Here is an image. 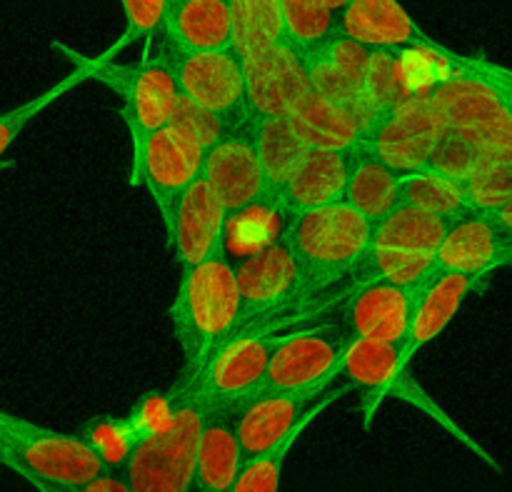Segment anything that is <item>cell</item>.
Here are the masks:
<instances>
[{
    "label": "cell",
    "mask_w": 512,
    "mask_h": 492,
    "mask_svg": "<svg viewBox=\"0 0 512 492\" xmlns=\"http://www.w3.org/2000/svg\"><path fill=\"white\" fill-rule=\"evenodd\" d=\"M338 25L340 33L368 50L395 55L413 50L455 55L443 43L430 38L400 0H348V5L338 13Z\"/></svg>",
    "instance_id": "16"
},
{
    "label": "cell",
    "mask_w": 512,
    "mask_h": 492,
    "mask_svg": "<svg viewBox=\"0 0 512 492\" xmlns=\"http://www.w3.org/2000/svg\"><path fill=\"white\" fill-rule=\"evenodd\" d=\"M340 370H343V378L360 393V418H363L365 430L373 428L383 400L395 398L428 415L435 425H440L450 438L468 448L475 458L483 460L490 470H495V473L503 470L500 460L493 453H488L485 445H480L463 425L455 423L450 413H445L443 405L410 375V368L400 360V345L350 338Z\"/></svg>",
    "instance_id": "3"
},
{
    "label": "cell",
    "mask_w": 512,
    "mask_h": 492,
    "mask_svg": "<svg viewBox=\"0 0 512 492\" xmlns=\"http://www.w3.org/2000/svg\"><path fill=\"white\" fill-rule=\"evenodd\" d=\"M123 10V33L110 48H105L98 58L113 60L115 53H120L128 45L138 40H150L153 35L163 33L165 15H168L170 0H118Z\"/></svg>",
    "instance_id": "35"
},
{
    "label": "cell",
    "mask_w": 512,
    "mask_h": 492,
    "mask_svg": "<svg viewBox=\"0 0 512 492\" xmlns=\"http://www.w3.org/2000/svg\"><path fill=\"white\" fill-rule=\"evenodd\" d=\"M353 390L355 388L348 380H345V385H340V388L328 390L323 398L315 400V403L310 405V410L303 415V420H300L278 445H273V448L265 450V453L253 455V458H245L233 492H280V480H283L285 463H288L290 453H293V448L298 445V440L308 433L310 425H313L330 405L338 403L340 398H345V395L353 393Z\"/></svg>",
    "instance_id": "27"
},
{
    "label": "cell",
    "mask_w": 512,
    "mask_h": 492,
    "mask_svg": "<svg viewBox=\"0 0 512 492\" xmlns=\"http://www.w3.org/2000/svg\"><path fill=\"white\" fill-rule=\"evenodd\" d=\"M245 78L250 115L293 118L295 110L313 93L308 58L283 38L245 58Z\"/></svg>",
    "instance_id": "15"
},
{
    "label": "cell",
    "mask_w": 512,
    "mask_h": 492,
    "mask_svg": "<svg viewBox=\"0 0 512 492\" xmlns=\"http://www.w3.org/2000/svg\"><path fill=\"white\" fill-rule=\"evenodd\" d=\"M160 35L178 50L235 48L233 0H170Z\"/></svg>",
    "instance_id": "23"
},
{
    "label": "cell",
    "mask_w": 512,
    "mask_h": 492,
    "mask_svg": "<svg viewBox=\"0 0 512 492\" xmlns=\"http://www.w3.org/2000/svg\"><path fill=\"white\" fill-rule=\"evenodd\" d=\"M243 463L245 455L235 433V410L215 408L200 440L198 490L233 492Z\"/></svg>",
    "instance_id": "26"
},
{
    "label": "cell",
    "mask_w": 512,
    "mask_h": 492,
    "mask_svg": "<svg viewBox=\"0 0 512 492\" xmlns=\"http://www.w3.org/2000/svg\"><path fill=\"white\" fill-rule=\"evenodd\" d=\"M203 160L205 150L170 123L133 143L130 185L148 190L165 233L173 225L183 195L203 173Z\"/></svg>",
    "instance_id": "9"
},
{
    "label": "cell",
    "mask_w": 512,
    "mask_h": 492,
    "mask_svg": "<svg viewBox=\"0 0 512 492\" xmlns=\"http://www.w3.org/2000/svg\"><path fill=\"white\" fill-rule=\"evenodd\" d=\"M248 128L258 148L265 178H268L270 210H275L280 190L295 173L310 145L295 128L293 118H285V115H250Z\"/></svg>",
    "instance_id": "25"
},
{
    "label": "cell",
    "mask_w": 512,
    "mask_h": 492,
    "mask_svg": "<svg viewBox=\"0 0 512 492\" xmlns=\"http://www.w3.org/2000/svg\"><path fill=\"white\" fill-rule=\"evenodd\" d=\"M0 463L28 485H83L113 473L83 435L45 428L8 410L0 413Z\"/></svg>",
    "instance_id": "5"
},
{
    "label": "cell",
    "mask_w": 512,
    "mask_h": 492,
    "mask_svg": "<svg viewBox=\"0 0 512 492\" xmlns=\"http://www.w3.org/2000/svg\"><path fill=\"white\" fill-rule=\"evenodd\" d=\"M158 53L173 70L180 95L220 115L225 123H248V78L245 58L238 50H178L163 43Z\"/></svg>",
    "instance_id": "8"
},
{
    "label": "cell",
    "mask_w": 512,
    "mask_h": 492,
    "mask_svg": "<svg viewBox=\"0 0 512 492\" xmlns=\"http://www.w3.org/2000/svg\"><path fill=\"white\" fill-rule=\"evenodd\" d=\"M80 435L98 450V455L105 460V465H108L113 473H123L125 463H128L133 450L138 448V443L143 440L130 418L90 420Z\"/></svg>",
    "instance_id": "34"
},
{
    "label": "cell",
    "mask_w": 512,
    "mask_h": 492,
    "mask_svg": "<svg viewBox=\"0 0 512 492\" xmlns=\"http://www.w3.org/2000/svg\"><path fill=\"white\" fill-rule=\"evenodd\" d=\"M53 48L68 55L78 68L88 73L90 80H98L100 85L118 95L120 115L128 125L130 143H138L140 138L170 123L180 100V90L173 70L168 68L160 53L143 63L125 65L98 58V55L88 58L63 43H53Z\"/></svg>",
    "instance_id": "7"
},
{
    "label": "cell",
    "mask_w": 512,
    "mask_h": 492,
    "mask_svg": "<svg viewBox=\"0 0 512 492\" xmlns=\"http://www.w3.org/2000/svg\"><path fill=\"white\" fill-rule=\"evenodd\" d=\"M170 125H175V128H178L180 133L188 135L190 140H195L205 153L223 138L225 130L233 128V125L225 123L220 115L200 108L198 103H193V100L185 98V95H180L173 118H170Z\"/></svg>",
    "instance_id": "39"
},
{
    "label": "cell",
    "mask_w": 512,
    "mask_h": 492,
    "mask_svg": "<svg viewBox=\"0 0 512 492\" xmlns=\"http://www.w3.org/2000/svg\"><path fill=\"white\" fill-rule=\"evenodd\" d=\"M353 158L355 150L308 148L295 173L280 190L275 210L300 215L345 200Z\"/></svg>",
    "instance_id": "21"
},
{
    "label": "cell",
    "mask_w": 512,
    "mask_h": 492,
    "mask_svg": "<svg viewBox=\"0 0 512 492\" xmlns=\"http://www.w3.org/2000/svg\"><path fill=\"white\" fill-rule=\"evenodd\" d=\"M435 273V255L408 250L373 248L358 268L360 283H393L403 288H420ZM355 283V285H360Z\"/></svg>",
    "instance_id": "32"
},
{
    "label": "cell",
    "mask_w": 512,
    "mask_h": 492,
    "mask_svg": "<svg viewBox=\"0 0 512 492\" xmlns=\"http://www.w3.org/2000/svg\"><path fill=\"white\" fill-rule=\"evenodd\" d=\"M505 268H512V235H508V243H505Z\"/></svg>",
    "instance_id": "43"
},
{
    "label": "cell",
    "mask_w": 512,
    "mask_h": 492,
    "mask_svg": "<svg viewBox=\"0 0 512 492\" xmlns=\"http://www.w3.org/2000/svg\"><path fill=\"white\" fill-rule=\"evenodd\" d=\"M235 50L243 58L270 48L283 38L280 0H233Z\"/></svg>",
    "instance_id": "33"
},
{
    "label": "cell",
    "mask_w": 512,
    "mask_h": 492,
    "mask_svg": "<svg viewBox=\"0 0 512 492\" xmlns=\"http://www.w3.org/2000/svg\"><path fill=\"white\" fill-rule=\"evenodd\" d=\"M240 293H243V330L268 323L290 308L303 305L305 290L295 255L285 240H273L255 250L238 265Z\"/></svg>",
    "instance_id": "13"
},
{
    "label": "cell",
    "mask_w": 512,
    "mask_h": 492,
    "mask_svg": "<svg viewBox=\"0 0 512 492\" xmlns=\"http://www.w3.org/2000/svg\"><path fill=\"white\" fill-rule=\"evenodd\" d=\"M400 193H403V203L450 220L473 210L470 208L468 183L463 178H453V175H445L433 168L403 175L400 178Z\"/></svg>",
    "instance_id": "31"
},
{
    "label": "cell",
    "mask_w": 512,
    "mask_h": 492,
    "mask_svg": "<svg viewBox=\"0 0 512 492\" xmlns=\"http://www.w3.org/2000/svg\"><path fill=\"white\" fill-rule=\"evenodd\" d=\"M293 123L310 148L355 150L363 143L370 118L363 110L313 90L295 110Z\"/></svg>",
    "instance_id": "24"
},
{
    "label": "cell",
    "mask_w": 512,
    "mask_h": 492,
    "mask_svg": "<svg viewBox=\"0 0 512 492\" xmlns=\"http://www.w3.org/2000/svg\"><path fill=\"white\" fill-rule=\"evenodd\" d=\"M493 215H495V220L500 223V228H503L508 235H512V203L505 205V208L495 210Z\"/></svg>",
    "instance_id": "42"
},
{
    "label": "cell",
    "mask_w": 512,
    "mask_h": 492,
    "mask_svg": "<svg viewBox=\"0 0 512 492\" xmlns=\"http://www.w3.org/2000/svg\"><path fill=\"white\" fill-rule=\"evenodd\" d=\"M83 80H88V73H85L83 68H78V65H75L73 73L65 75V78L60 80V83L55 85V88L45 90V93L40 95V98L30 100V103H20V108L8 110V113L3 115V120H0V130H3V138H0V155H8L10 145H13V140L18 138L20 130H23L25 125H28L30 120H33L35 115L40 113V110L48 108V105L53 103V100H58L60 95H65V93H68V90H73L75 85L83 83Z\"/></svg>",
    "instance_id": "38"
},
{
    "label": "cell",
    "mask_w": 512,
    "mask_h": 492,
    "mask_svg": "<svg viewBox=\"0 0 512 492\" xmlns=\"http://www.w3.org/2000/svg\"><path fill=\"white\" fill-rule=\"evenodd\" d=\"M173 418L148 435L123 468L133 492H193L198 488V453L205 423L215 405L208 395L183 378Z\"/></svg>",
    "instance_id": "4"
},
{
    "label": "cell",
    "mask_w": 512,
    "mask_h": 492,
    "mask_svg": "<svg viewBox=\"0 0 512 492\" xmlns=\"http://www.w3.org/2000/svg\"><path fill=\"white\" fill-rule=\"evenodd\" d=\"M283 240L295 255L305 298L310 300L358 273L373 250L375 223L340 200L325 208L290 215Z\"/></svg>",
    "instance_id": "2"
},
{
    "label": "cell",
    "mask_w": 512,
    "mask_h": 492,
    "mask_svg": "<svg viewBox=\"0 0 512 492\" xmlns=\"http://www.w3.org/2000/svg\"><path fill=\"white\" fill-rule=\"evenodd\" d=\"M505 243L508 233L500 228L493 213L468 210L450 220L448 235L435 253V270L490 280L495 270L505 268Z\"/></svg>",
    "instance_id": "19"
},
{
    "label": "cell",
    "mask_w": 512,
    "mask_h": 492,
    "mask_svg": "<svg viewBox=\"0 0 512 492\" xmlns=\"http://www.w3.org/2000/svg\"><path fill=\"white\" fill-rule=\"evenodd\" d=\"M350 335L343 325L283 333L270 363L265 390L275 393H328L330 385L343 375V355Z\"/></svg>",
    "instance_id": "12"
},
{
    "label": "cell",
    "mask_w": 512,
    "mask_h": 492,
    "mask_svg": "<svg viewBox=\"0 0 512 492\" xmlns=\"http://www.w3.org/2000/svg\"><path fill=\"white\" fill-rule=\"evenodd\" d=\"M448 128L468 135L498 158H512V115L485 58H460L430 90Z\"/></svg>",
    "instance_id": "6"
},
{
    "label": "cell",
    "mask_w": 512,
    "mask_h": 492,
    "mask_svg": "<svg viewBox=\"0 0 512 492\" xmlns=\"http://www.w3.org/2000/svg\"><path fill=\"white\" fill-rule=\"evenodd\" d=\"M35 492H133L123 473H105L100 478L90 480L83 485H50V483H33Z\"/></svg>",
    "instance_id": "40"
},
{
    "label": "cell",
    "mask_w": 512,
    "mask_h": 492,
    "mask_svg": "<svg viewBox=\"0 0 512 492\" xmlns=\"http://www.w3.org/2000/svg\"><path fill=\"white\" fill-rule=\"evenodd\" d=\"M280 343L278 333L250 328L228 340L198 375L195 385L208 395L215 408L238 410L240 405L260 395L268 385L270 363Z\"/></svg>",
    "instance_id": "11"
},
{
    "label": "cell",
    "mask_w": 512,
    "mask_h": 492,
    "mask_svg": "<svg viewBox=\"0 0 512 492\" xmlns=\"http://www.w3.org/2000/svg\"><path fill=\"white\" fill-rule=\"evenodd\" d=\"M203 178L233 215L270 208V188L248 123L233 125L205 153Z\"/></svg>",
    "instance_id": "14"
},
{
    "label": "cell",
    "mask_w": 512,
    "mask_h": 492,
    "mask_svg": "<svg viewBox=\"0 0 512 492\" xmlns=\"http://www.w3.org/2000/svg\"><path fill=\"white\" fill-rule=\"evenodd\" d=\"M328 3H330V8L338 10V13H340V10H343L345 5H348V0H328Z\"/></svg>",
    "instance_id": "44"
},
{
    "label": "cell",
    "mask_w": 512,
    "mask_h": 492,
    "mask_svg": "<svg viewBox=\"0 0 512 492\" xmlns=\"http://www.w3.org/2000/svg\"><path fill=\"white\" fill-rule=\"evenodd\" d=\"M485 283H488V280L473 278V275L435 270V273L418 288L408 338L400 345V360H403V365L410 368L415 355H418L420 350L428 348L430 343H435V340L450 328V323H453L455 315L460 313L465 300H468L475 290L483 288Z\"/></svg>",
    "instance_id": "20"
},
{
    "label": "cell",
    "mask_w": 512,
    "mask_h": 492,
    "mask_svg": "<svg viewBox=\"0 0 512 492\" xmlns=\"http://www.w3.org/2000/svg\"><path fill=\"white\" fill-rule=\"evenodd\" d=\"M323 395L263 390L253 400L240 405L235 410V433H238L245 458H253L278 445L303 420L310 405Z\"/></svg>",
    "instance_id": "22"
},
{
    "label": "cell",
    "mask_w": 512,
    "mask_h": 492,
    "mask_svg": "<svg viewBox=\"0 0 512 492\" xmlns=\"http://www.w3.org/2000/svg\"><path fill=\"white\" fill-rule=\"evenodd\" d=\"M228 218V208L200 173V178L190 185L188 193L180 200L173 225L165 233L168 248L173 250L180 270L193 268V265L223 253Z\"/></svg>",
    "instance_id": "18"
},
{
    "label": "cell",
    "mask_w": 512,
    "mask_h": 492,
    "mask_svg": "<svg viewBox=\"0 0 512 492\" xmlns=\"http://www.w3.org/2000/svg\"><path fill=\"white\" fill-rule=\"evenodd\" d=\"M485 65H488V70L493 73V78L498 80V85L503 88V95H505V100H508V108L512 115V70L505 68V65L490 63V60H485Z\"/></svg>",
    "instance_id": "41"
},
{
    "label": "cell",
    "mask_w": 512,
    "mask_h": 492,
    "mask_svg": "<svg viewBox=\"0 0 512 492\" xmlns=\"http://www.w3.org/2000/svg\"><path fill=\"white\" fill-rule=\"evenodd\" d=\"M450 218L428 213L415 205L400 203L388 218L375 225L373 248L408 250V253L435 255L448 235Z\"/></svg>",
    "instance_id": "29"
},
{
    "label": "cell",
    "mask_w": 512,
    "mask_h": 492,
    "mask_svg": "<svg viewBox=\"0 0 512 492\" xmlns=\"http://www.w3.org/2000/svg\"><path fill=\"white\" fill-rule=\"evenodd\" d=\"M170 323L183 353V378H193L208 360L243 330V293L238 265L223 253L180 270L170 305Z\"/></svg>",
    "instance_id": "1"
},
{
    "label": "cell",
    "mask_w": 512,
    "mask_h": 492,
    "mask_svg": "<svg viewBox=\"0 0 512 492\" xmlns=\"http://www.w3.org/2000/svg\"><path fill=\"white\" fill-rule=\"evenodd\" d=\"M418 288L360 283L343 295V330L350 338L403 345L408 338Z\"/></svg>",
    "instance_id": "17"
},
{
    "label": "cell",
    "mask_w": 512,
    "mask_h": 492,
    "mask_svg": "<svg viewBox=\"0 0 512 492\" xmlns=\"http://www.w3.org/2000/svg\"><path fill=\"white\" fill-rule=\"evenodd\" d=\"M470 208L495 213L512 203V158H495L475 170L468 180Z\"/></svg>",
    "instance_id": "37"
},
{
    "label": "cell",
    "mask_w": 512,
    "mask_h": 492,
    "mask_svg": "<svg viewBox=\"0 0 512 492\" xmlns=\"http://www.w3.org/2000/svg\"><path fill=\"white\" fill-rule=\"evenodd\" d=\"M495 158L498 155H493L488 148L475 143L473 138L448 128L443 140H440L438 150H435L433 160H430V168L440 170L445 175H453V178L468 180L475 170H480L485 163H490Z\"/></svg>",
    "instance_id": "36"
},
{
    "label": "cell",
    "mask_w": 512,
    "mask_h": 492,
    "mask_svg": "<svg viewBox=\"0 0 512 492\" xmlns=\"http://www.w3.org/2000/svg\"><path fill=\"white\" fill-rule=\"evenodd\" d=\"M445 130L448 123L428 90L408 95L403 103L375 115L360 145L400 175H408L430 168Z\"/></svg>",
    "instance_id": "10"
},
{
    "label": "cell",
    "mask_w": 512,
    "mask_h": 492,
    "mask_svg": "<svg viewBox=\"0 0 512 492\" xmlns=\"http://www.w3.org/2000/svg\"><path fill=\"white\" fill-rule=\"evenodd\" d=\"M283 40L298 48L305 58H313L333 43L340 33L338 10L328 0H280Z\"/></svg>",
    "instance_id": "30"
},
{
    "label": "cell",
    "mask_w": 512,
    "mask_h": 492,
    "mask_svg": "<svg viewBox=\"0 0 512 492\" xmlns=\"http://www.w3.org/2000/svg\"><path fill=\"white\" fill-rule=\"evenodd\" d=\"M400 178L403 175L398 170L383 163L368 148L358 145L355 148L353 168H350L348 190H345V203H350L358 213H363L365 218L378 225L380 220L388 218L403 203Z\"/></svg>",
    "instance_id": "28"
}]
</instances>
